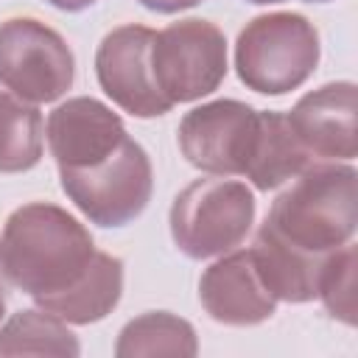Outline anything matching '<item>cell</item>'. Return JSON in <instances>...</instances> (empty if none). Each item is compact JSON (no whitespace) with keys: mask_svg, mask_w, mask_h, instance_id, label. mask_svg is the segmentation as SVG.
<instances>
[{"mask_svg":"<svg viewBox=\"0 0 358 358\" xmlns=\"http://www.w3.org/2000/svg\"><path fill=\"white\" fill-rule=\"evenodd\" d=\"M81 344L59 316L28 308L0 324V355H62L76 358Z\"/></svg>","mask_w":358,"mask_h":358,"instance_id":"obj_16","label":"cell"},{"mask_svg":"<svg viewBox=\"0 0 358 358\" xmlns=\"http://www.w3.org/2000/svg\"><path fill=\"white\" fill-rule=\"evenodd\" d=\"M151 70L157 90L171 103L199 101L227 78V36L210 20L187 17L171 22L154 34Z\"/></svg>","mask_w":358,"mask_h":358,"instance_id":"obj_6","label":"cell"},{"mask_svg":"<svg viewBox=\"0 0 358 358\" xmlns=\"http://www.w3.org/2000/svg\"><path fill=\"white\" fill-rule=\"evenodd\" d=\"M45 3H50L53 8H62V11H84V8H90L95 0H45Z\"/></svg>","mask_w":358,"mask_h":358,"instance_id":"obj_20","label":"cell"},{"mask_svg":"<svg viewBox=\"0 0 358 358\" xmlns=\"http://www.w3.org/2000/svg\"><path fill=\"white\" fill-rule=\"evenodd\" d=\"M95 241L64 207L31 201L17 207L3 227L0 268L8 285L31 299L70 288L90 266Z\"/></svg>","mask_w":358,"mask_h":358,"instance_id":"obj_2","label":"cell"},{"mask_svg":"<svg viewBox=\"0 0 358 358\" xmlns=\"http://www.w3.org/2000/svg\"><path fill=\"white\" fill-rule=\"evenodd\" d=\"M76 78V56L64 36L34 17L0 22V84L28 103L59 101Z\"/></svg>","mask_w":358,"mask_h":358,"instance_id":"obj_7","label":"cell"},{"mask_svg":"<svg viewBox=\"0 0 358 358\" xmlns=\"http://www.w3.org/2000/svg\"><path fill=\"white\" fill-rule=\"evenodd\" d=\"M355 84L330 81L305 92L285 115L296 140L313 159H352L355 143Z\"/></svg>","mask_w":358,"mask_h":358,"instance_id":"obj_12","label":"cell"},{"mask_svg":"<svg viewBox=\"0 0 358 358\" xmlns=\"http://www.w3.org/2000/svg\"><path fill=\"white\" fill-rule=\"evenodd\" d=\"M199 338L187 319L168 310H148L123 324L115 341L117 358L140 355H196Z\"/></svg>","mask_w":358,"mask_h":358,"instance_id":"obj_15","label":"cell"},{"mask_svg":"<svg viewBox=\"0 0 358 358\" xmlns=\"http://www.w3.org/2000/svg\"><path fill=\"white\" fill-rule=\"evenodd\" d=\"M257 201L246 182L204 176L176 193L171 204V238L193 260H207L241 246L255 224Z\"/></svg>","mask_w":358,"mask_h":358,"instance_id":"obj_4","label":"cell"},{"mask_svg":"<svg viewBox=\"0 0 358 358\" xmlns=\"http://www.w3.org/2000/svg\"><path fill=\"white\" fill-rule=\"evenodd\" d=\"M199 299L210 319L229 327L260 324L277 310V299L266 288L252 249H232L207 266L199 280Z\"/></svg>","mask_w":358,"mask_h":358,"instance_id":"obj_11","label":"cell"},{"mask_svg":"<svg viewBox=\"0 0 358 358\" xmlns=\"http://www.w3.org/2000/svg\"><path fill=\"white\" fill-rule=\"evenodd\" d=\"M355 255L352 241L330 252L316 285V296L322 299L324 310L350 327L355 324Z\"/></svg>","mask_w":358,"mask_h":358,"instance_id":"obj_18","label":"cell"},{"mask_svg":"<svg viewBox=\"0 0 358 358\" xmlns=\"http://www.w3.org/2000/svg\"><path fill=\"white\" fill-rule=\"evenodd\" d=\"M0 285L6 288V277H3V268H0Z\"/></svg>","mask_w":358,"mask_h":358,"instance_id":"obj_23","label":"cell"},{"mask_svg":"<svg viewBox=\"0 0 358 358\" xmlns=\"http://www.w3.org/2000/svg\"><path fill=\"white\" fill-rule=\"evenodd\" d=\"M319 56V31L305 14L268 11L241 28L235 42V73L246 90L285 95L316 73Z\"/></svg>","mask_w":358,"mask_h":358,"instance_id":"obj_3","label":"cell"},{"mask_svg":"<svg viewBox=\"0 0 358 358\" xmlns=\"http://www.w3.org/2000/svg\"><path fill=\"white\" fill-rule=\"evenodd\" d=\"M45 148L42 112L0 90V173H22L39 165Z\"/></svg>","mask_w":358,"mask_h":358,"instance_id":"obj_17","label":"cell"},{"mask_svg":"<svg viewBox=\"0 0 358 358\" xmlns=\"http://www.w3.org/2000/svg\"><path fill=\"white\" fill-rule=\"evenodd\" d=\"M120 296H123V260L95 249L87 271L70 288L34 302L36 308L59 316L67 324H92L106 319L117 308Z\"/></svg>","mask_w":358,"mask_h":358,"instance_id":"obj_13","label":"cell"},{"mask_svg":"<svg viewBox=\"0 0 358 358\" xmlns=\"http://www.w3.org/2000/svg\"><path fill=\"white\" fill-rule=\"evenodd\" d=\"M48 148L59 171L87 168L112 154L126 137L123 117L98 98L76 95L48 115Z\"/></svg>","mask_w":358,"mask_h":358,"instance_id":"obj_10","label":"cell"},{"mask_svg":"<svg viewBox=\"0 0 358 358\" xmlns=\"http://www.w3.org/2000/svg\"><path fill=\"white\" fill-rule=\"evenodd\" d=\"M182 157L210 176H246L260 137V109L218 98L185 112L179 123Z\"/></svg>","mask_w":358,"mask_h":358,"instance_id":"obj_8","label":"cell"},{"mask_svg":"<svg viewBox=\"0 0 358 358\" xmlns=\"http://www.w3.org/2000/svg\"><path fill=\"white\" fill-rule=\"evenodd\" d=\"M246 3H255V6H268V3H282V0H246ZM305 3H327V0H305Z\"/></svg>","mask_w":358,"mask_h":358,"instance_id":"obj_21","label":"cell"},{"mask_svg":"<svg viewBox=\"0 0 358 358\" xmlns=\"http://www.w3.org/2000/svg\"><path fill=\"white\" fill-rule=\"evenodd\" d=\"M316 159L296 140L288 117L282 112L260 109V137L255 145V157L249 162L246 179L257 190H277L280 185L299 176Z\"/></svg>","mask_w":358,"mask_h":358,"instance_id":"obj_14","label":"cell"},{"mask_svg":"<svg viewBox=\"0 0 358 358\" xmlns=\"http://www.w3.org/2000/svg\"><path fill=\"white\" fill-rule=\"evenodd\" d=\"M358 171L350 162H313L282 190L257 235L299 260L322 266L350 243L358 224Z\"/></svg>","mask_w":358,"mask_h":358,"instance_id":"obj_1","label":"cell"},{"mask_svg":"<svg viewBox=\"0 0 358 358\" xmlns=\"http://www.w3.org/2000/svg\"><path fill=\"white\" fill-rule=\"evenodd\" d=\"M148 25H120L112 28L95 50V76L106 98L134 117H159L171 112V101L157 90L151 70V42Z\"/></svg>","mask_w":358,"mask_h":358,"instance_id":"obj_9","label":"cell"},{"mask_svg":"<svg viewBox=\"0 0 358 358\" xmlns=\"http://www.w3.org/2000/svg\"><path fill=\"white\" fill-rule=\"evenodd\" d=\"M137 3L148 11H157V14H179L185 8L199 6L201 0H137Z\"/></svg>","mask_w":358,"mask_h":358,"instance_id":"obj_19","label":"cell"},{"mask_svg":"<svg viewBox=\"0 0 358 358\" xmlns=\"http://www.w3.org/2000/svg\"><path fill=\"white\" fill-rule=\"evenodd\" d=\"M62 190L67 199L98 227H126L131 224L151 201L154 193V168L145 148L126 137L103 159L59 171Z\"/></svg>","mask_w":358,"mask_h":358,"instance_id":"obj_5","label":"cell"},{"mask_svg":"<svg viewBox=\"0 0 358 358\" xmlns=\"http://www.w3.org/2000/svg\"><path fill=\"white\" fill-rule=\"evenodd\" d=\"M3 316H6V288L0 285V322H3Z\"/></svg>","mask_w":358,"mask_h":358,"instance_id":"obj_22","label":"cell"}]
</instances>
